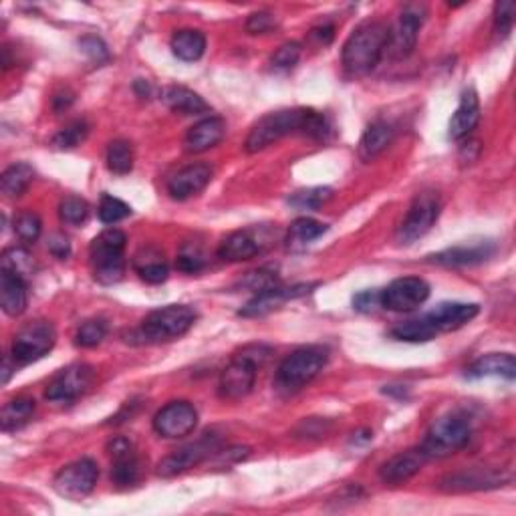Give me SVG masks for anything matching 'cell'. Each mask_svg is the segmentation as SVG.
<instances>
[{"instance_id": "obj_29", "label": "cell", "mask_w": 516, "mask_h": 516, "mask_svg": "<svg viewBox=\"0 0 516 516\" xmlns=\"http://www.w3.org/2000/svg\"><path fill=\"white\" fill-rule=\"evenodd\" d=\"M494 252L493 244H478V247H456L430 257L432 262L442 267H472L484 262Z\"/></svg>"}, {"instance_id": "obj_43", "label": "cell", "mask_w": 516, "mask_h": 516, "mask_svg": "<svg viewBox=\"0 0 516 516\" xmlns=\"http://www.w3.org/2000/svg\"><path fill=\"white\" fill-rule=\"evenodd\" d=\"M42 230V222L39 214L34 212H21L14 218V232L19 234L23 242H37Z\"/></svg>"}, {"instance_id": "obj_34", "label": "cell", "mask_w": 516, "mask_h": 516, "mask_svg": "<svg viewBox=\"0 0 516 516\" xmlns=\"http://www.w3.org/2000/svg\"><path fill=\"white\" fill-rule=\"evenodd\" d=\"M34 414V401L29 398H16L5 404L3 412H0V426L3 432H14L21 430L23 426L31 422Z\"/></svg>"}, {"instance_id": "obj_26", "label": "cell", "mask_w": 516, "mask_h": 516, "mask_svg": "<svg viewBox=\"0 0 516 516\" xmlns=\"http://www.w3.org/2000/svg\"><path fill=\"white\" fill-rule=\"evenodd\" d=\"M26 281L8 270H0V305L8 317H19L26 309Z\"/></svg>"}, {"instance_id": "obj_47", "label": "cell", "mask_w": 516, "mask_h": 516, "mask_svg": "<svg viewBox=\"0 0 516 516\" xmlns=\"http://www.w3.org/2000/svg\"><path fill=\"white\" fill-rule=\"evenodd\" d=\"M202 267H204V258L196 249H183L182 255L176 260V268L188 275L198 273V270H202Z\"/></svg>"}, {"instance_id": "obj_31", "label": "cell", "mask_w": 516, "mask_h": 516, "mask_svg": "<svg viewBox=\"0 0 516 516\" xmlns=\"http://www.w3.org/2000/svg\"><path fill=\"white\" fill-rule=\"evenodd\" d=\"M172 52L183 63H194L206 52V37L194 29L178 31L172 37Z\"/></svg>"}, {"instance_id": "obj_41", "label": "cell", "mask_w": 516, "mask_h": 516, "mask_svg": "<svg viewBox=\"0 0 516 516\" xmlns=\"http://www.w3.org/2000/svg\"><path fill=\"white\" fill-rule=\"evenodd\" d=\"M59 216L65 224L79 226L87 220V216H89V204L79 196H67L59 206Z\"/></svg>"}, {"instance_id": "obj_52", "label": "cell", "mask_w": 516, "mask_h": 516, "mask_svg": "<svg viewBox=\"0 0 516 516\" xmlns=\"http://www.w3.org/2000/svg\"><path fill=\"white\" fill-rule=\"evenodd\" d=\"M311 37L317 39L321 45H331V41L335 37V29L333 24H321L317 29L311 31Z\"/></svg>"}, {"instance_id": "obj_11", "label": "cell", "mask_w": 516, "mask_h": 516, "mask_svg": "<svg viewBox=\"0 0 516 516\" xmlns=\"http://www.w3.org/2000/svg\"><path fill=\"white\" fill-rule=\"evenodd\" d=\"M95 380V370L87 363H73L61 370L55 378L49 381L45 389V398L52 404L69 406L77 401L83 393L89 391Z\"/></svg>"}, {"instance_id": "obj_49", "label": "cell", "mask_w": 516, "mask_h": 516, "mask_svg": "<svg viewBox=\"0 0 516 516\" xmlns=\"http://www.w3.org/2000/svg\"><path fill=\"white\" fill-rule=\"evenodd\" d=\"M79 47H81V51L87 57L98 61V63H101V61H108L109 57L108 47H105V42L98 37H83L81 41H79Z\"/></svg>"}, {"instance_id": "obj_33", "label": "cell", "mask_w": 516, "mask_h": 516, "mask_svg": "<svg viewBox=\"0 0 516 516\" xmlns=\"http://www.w3.org/2000/svg\"><path fill=\"white\" fill-rule=\"evenodd\" d=\"M325 232H327V224L313 220V218H299V220H295L291 224V229H288L286 247L291 250H303Z\"/></svg>"}, {"instance_id": "obj_15", "label": "cell", "mask_w": 516, "mask_h": 516, "mask_svg": "<svg viewBox=\"0 0 516 516\" xmlns=\"http://www.w3.org/2000/svg\"><path fill=\"white\" fill-rule=\"evenodd\" d=\"M427 11L424 5H408L404 6V11L399 14V21L396 24V29H389V45L388 49L391 51V55L396 59H406L408 55H412V51L416 49L417 42V33L422 29V24L426 21Z\"/></svg>"}, {"instance_id": "obj_2", "label": "cell", "mask_w": 516, "mask_h": 516, "mask_svg": "<svg viewBox=\"0 0 516 516\" xmlns=\"http://www.w3.org/2000/svg\"><path fill=\"white\" fill-rule=\"evenodd\" d=\"M389 45V26L380 21L363 23L349 34L341 52V61L349 75L361 77L380 65Z\"/></svg>"}, {"instance_id": "obj_13", "label": "cell", "mask_w": 516, "mask_h": 516, "mask_svg": "<svg viewBox=\"0 0 516 516\" xmlns=\"http://www.w3.org/2000/svg\"><path fill=\"white\" fill-rule=\"evenodd\" d=\"M430 299V285L419 277H401L380 293L381 307L396 313H409Z\"/></svg>"}, {"instance_id": "obj_36", "label": "cell", "mask_w": 516, "mask_h": 516, "mask_svg": "<svg viewBox=\"0 0 516 516\" xmlns=\"http://www.w3.org/2000/svg\"><path fill=\"white\" fill-rule=\"evenodd\" d=\"M34 260L31 257V252L21 247H11L3 252V258H0V270H8L21 278H29L34 275Z\"/></svg>"}, {"instance_id": "obj_27", "label": "cell", "mask_w": 516, "mask_h": 516, "mask_svg": "<svg viewBox=\"0 0 516 516\" xmlns=\"http://www.w3.org/2000/svg\"><path fill=\"white\" fill-rule=\"evenodd\" d=\"M393 136H396V129L388 121H373L365 129V134L360 139V147H357L361 162H373L375 157L386 152L393 142Z\"/></svg>"}, {"instance_id": "obj_28", "label": "cell", "mask_w": 516, "mask_h": 516, "mask_svg": "<svg viewBox=\"0 0 516 516\" xmlns=\"http://www.w3.org/2000/svg\"><path fill=\"white\" fill-rule=\"evenodd\" d=\"M162 101L172 111L182 113V116H202V113L210 111V105L198 93L182 85H172L168 89H164Z\"/></svg>"}, {"instance_id": "obj_54", "label": "cell", "mask_w": 516, "mask_h": 516, "mask_svg": "<svg viewBox=\"0 0 516 516\" xmlns=\"http://www.w3.org/2000/svg\"><path fill=\"white\" fill-rule=\"evenodd\" d=\"M14 361V360H13ZM11 361V357H5V363H3V383H8V380H11V375L13 371L16 370V363L13 365Z\"/></svg>"}, {"instance_id": "obj_14", "label": "cell", "mask_w": 516, "mask_h": 516, "mask_svg": "<svg viewBox=\"0 0 516 516\" xmlns=\"http://www.w3.org/2000/svg\"><path fill=\"white\" fill-rule=\"evenodd\" d=\"M198 426V412L190 401H170L154 417V430L162 438H186Z\"/></svg>"}, {"instance_id": "obj_39", "label": "cell", "mask_w": 516, "mask_h": 516, "mask_svg": "<svg viewBox=\"0 0 516 516\" xmlns=\"http://www.w3.org/2000/svg\"><path fill=\"white\" fill-rule=\"evenodd\" d=\"M331 196H333V190L331 188H307L299 190L288 198V204L296 210H319L323 204H327Z\"/></svg>"}, {"instance_id": "obj_20", "label": "cell", "mask_w": 516, "mask_h": 516, "mask_svg": "<svg viewBox=\"0 0 516 516\" xmlns=\"http://www.w3.org/2000/svg\"><path fill=\"white\" fill-rule=\"evenodd\" d=\"M478 313L480 307L474 303H440L438 307H434L426 314V319L432 323V327L438 333H448V331L468 325Z\"/></svg>"}, {"instance_id": "obj_38", "label": "cell", "mask_w": 516, "mask_h": 516, "mask_svg": "<svg viewBox=\"0 0 516 516\" xmlns=\"http://www.w3.org/2000/svg\"><path fill=\"white\" fill-rule=\"evenodd\" d=\"M87 134H89V126L85 119H75L67 124L63 129H59L55 137H52V145L57 150H73V147L81 145L85 142Z\"/></svg>"}, {"instance_id": "obj_50", "label": "cell", "mask_w": 516, "mask_h": 516, "mask_svg": "<svg viewBox=\"0 0 516 516\" xmlns=\"http://www.w3.org/2000/svg\"><path fill=\"white\" fill-rule=\"evenodd\" d=\"M378 305H381V301H380V293L375 291H363L353 296V307L361 313H371Z\"/></svg>"}, {"instance_id": "obj_9", "label": "cell", "mask_w": 516, "mask_h": 516, "mask_svg": "<svg viewBox=\"0 0 516 516\" xmlns=\"http://www.w3.org/2000/svg\"><path fill=\"white\" fill-rule=\"evenodd\" d=\"M220 436L210 432L200 436L196 442H190L186 446H182L176 452L168 454V456L162 458L160 464H157V474L162 478H174L178 474H183L192 468H196L202 464L204 460L210 456H216V452L220 450Z\"/></svg>"}, {"instance_id": "obj_37", "label": "cell", "mask_w": 516, "mask_h": 516, "mask_svg": "<svg viewBox=\"0 0 516 516\" xmlns=\"http://www.w3.org/2000/svg\"><path fill=\"white\" fill-rule=\"evenodd\" d=\"M108 168L111 174L126 176L134 170V145L126 139H116L108 147Z\"/></svg>"}, {"instance_id": "obj_4", "label": "cell", "mask_w": 516, "mask_h": 516, "mask_svg": "<svg viewBox=\"0 0 516 516\" xmlns=\"http://www.w3.org/2000/svg\"><path fill=\"white\" fill-rule=\"evenodd\" d=\"M327 361V347L307 345L295 349V352L286 355L283 363L278 365L275 375V389L283 393V396H293V393L307 388L309 383L325 370Z\"/></svg>"}, {"instance_id": "obj_51", "label": "cell", "mask_w": 516, "mask_h": 516, "mask_svg": "<svg viewBox=\"0 0 516 516\" xmlns=\"http://www.w3.org/2000/svg\"><path fill=\"white\" fill-rule=\"evenodd\" d=\"M49 250L55 255L57 258H67L69 257V252H71V247H69V240L65 239V236H61V234H55L51 239L49 242Z\"/></svg>"}, {"instance_id": "obj_42", "label": "cell", "mask_w": 516, "mask_h": 516, "mask_svg": "<svg viewBox=\"0 0 516 516\" xmlns=\"http://www.w3.org/2000/svg\"><path fill=\"white\" fill-rule=\"evenodd\" d=\"M98 214H99V220L103 224H116V222L126 220V218L131 214V208H129V204L124 202V200L113 198L109 194H103Z\"/></svg>"}, {"instance_id": "obj_8", "label": "cell", "mask_w": 516, "mask_h": 516, "mask_svg": "<svg viewBox=\"0 0 516 516\" xmlns=\"http://www.w3.org/2000/svg\"><path fill=\"white\" fill-rule=\"evenodd\" d=\"M442 212L440 196L436 192H422L414 198L412 206L404 216V220L398 226L396 240L404 247L417 242L419 239L434 229V224L438 222Z\"/></svg>"}, {"instance_id": "obj_1", "label": "cell", "mask_w": 516, "mask_h": 516, "mask_svg": "<svg viewBox=\"0 0 516 516\" xmlns=\"http://www.w3.org/2000/svg\"><path fill=\"white\" fill-rule=\"evenodd\" d=\"M331 131L327 119L323 113L314 109L295 108V109H283L268 113V116L260 117L255 126H252L250 134L247 137V152L257 154L267 150L268 145L277 144L278 139L293 134H305L314 139H325Z\"/></svg>"}, {"instance_id": "obj_21", "label": "cell", "mask_w": 516, "mask_h": 516, "mask_svg": "<svg viewBox=\"0 0 516 516\" xmlns=\"http://www.w3.org/2000/svg\"><path fill=\"white\" fill-rule=\"evenodd\" d=\"M309 288L311 286H307V285H299V286H291V288L278 285V286L268 288V291L257 293L247 303V307H242L240 317H262V314H267V313L281 307L283 303L296 299V296L307 295Z\"/></svg>"}, {"instance_id": "obj_30", "label": "cell", "mask_w": 516, "mask_h": 516, "mask_svg": "<svg viewBox=\"0 0 516 516\" xmlns=\"http://www.w3.org/2000/svg\"><path fill=\"white\" fill-rule=\"evenodd\" d=\"M134 268L137 270V275L142 277V281L150 285H160L168 281L170 268L168 262L164 260V255L155 249H145L142 252H137L134 258Z\"/></svg>"}, {"instance_id": "obj_5", "label": "cell", "mask_w": 516, "mask_h": 516, "mask_svg": "<svg viewBox=\"0 0 516 516\" xmlns=\"http://www.w3.org/2000/svg\"><path fill=\"white\" fill-rule=\"evenodd\" d=\"M270 357V349L265 345H247L242 352L232 357V361L224 367L218 381V393L224 399L247 398L257 383V373Z\"/></svg>"}, {"instance_id": "obj_19", "label": "cell", "mask_w": 516, "mask_h": 516, "mask_svg": "<svg viewBox=\"0 0 516 516\" xmlns=\"http://www.w3.org/2000/svg\"><path fill=\"white\" fill-rule=\"evenodd\" d=\"M426 462H427V456L419 446L412 450L399 452L380 468V478L386 484H393V486L404 484L408 483V480H412L417 472L424 468Z\"/></svg>"}, {"instance_id": "obj_16", "label": "cell", "mask_w": 516, "mask_h": 516, "mask_svg": "<svg viewBox=\"0 0 516 516\" xmlns=\"http://www.w3.org/2000/svg\"><path fill=\"white\" fill-rule=\"evenodd\" d=\"M111 456V480L119 488H127L136 484L142 474V464L136 454L134 444L127 438H113L108 446Z\"/></svg>"}, {"instance_id": "obj_46", "label": "cell", "mask_w": 516, "mask_h": 516, "mask_svg": "<svg viewBox=\"0 0 516 516\" xmlns=\"http://www.w3.org/2000/svg\"><path fill=\"white\" fill-rule=\"evenodd\" d=\"M301 59V45L299 42H285V45L275 52L273 67L281 69V71H288L293 69Z\"/></svg>"}, {"instance_id": "obj_53", "label": "cell", "mask_w": 516, "mask_h": 516, "mask_svg": "<svg viewBox=\"0 0 516 516\" xmlns=\"http://www.w3.org/2000/svg\"><path fill=\"white\" fill-rule=\"evenodd\" d=\"M73 93H69V91H65V93H57L55 98H52V109L55 111H63V109H67L69 105L73 103Z\"/></svg>"}, {"instance_id": "obj_22", "label": "cell", "mask_w": 516, "mask_h": 516, "mask_svg": "<svg viewBox=\"0 0 516 516\" xmlns=\"http://www.w3.org/2000/svg\"><path fill=\"white\" fill-rule=\"evenodd\" d=\"M262 250V242L257 230H236L226 236L222 240L220 249H218V257L224 262H242L255 258Z\"/></svg>"}, {"instance_id": "obj_6", "label": "cell", "mask_w": 516, "mask_h": 516, "mask_svg": "<svg viewBox=\"0 0 516 516\" xmlns=\"http://www.w3.org/2000/svg\"><path fill=\"white\" fill-rule=\"evenodd\" d=\"M126 234L117 229L103 230L91 242L89 258L95 281L101 285H116L126 275Z\"/></svg>"}, {"instance_id": "obj_32", "label": "cell", "mask_w": 516, "mask_h": 516, "mask_svg": "<svg viewBox=\"0 0 516 516\" xmlns=\"http://www.w3.org/2000/svg\"><path fill=\"white\" fill-rule=\"evenodd\" d=\"M34 180V170L29 164L19 162L13 164L11 168H6L3 176H0V190L8 198H19L23 196Z\"/></svg>"}, {"instance_id": "obj_18", "label": "cell", "mask_w": 516, "mask_h": 516, "mask_svg": "<svg viewBox=\"0 0 516 516\" xmlns=\"http://www.w3.org/2000/svg\"><path fill=\"white\" fill-rule=\"evenodd\" d=\"M214 170L208 164H192L174 174L168 182V194L174 200H188L204 192L210 182H212Z\"/></svg>"}, {"instance_id": "obj_12", "label": "cell", "mask_w": 516, "mask_h": 516, "mask_svg": "<svg viewBox=\"0 0 516 516\" xmlns=\"http://www.w3.org/2000/svg\"><path fill=\"white\" fill-rule=\"evenodd\" d=\"M98 478V464L91 458H81L57 472L55 480H52V488H55L59 496L67 498V501H83V498L93 493Z\"/></svg>"}, {"instance_id": "obj_3", "label": "cell", "mask_w": 516, "mask_h": 516, "mask_svg": "<svg viewBox=\"0 0 516 516\" xmlns=\"http://www.w3.org/2000/svg\"><path fill=\"white\" fill-rule=\"evenodd\" d=\"M196 311L188 305H168V307L155 309L145 314L134 333H131V343H168L183 337L194 327Z\"/></svg>"}, {"instance_id": "obj_48", "label": "cell", "mask_w": 516, "mask_h": 516, "mask_svg": "<svg viewBox=\"0 0 516 516\" xmlns=\"http://www.w3.org/2000/svg\"><path fill=\"white\" fill-rule=\"evenodd\" d=\"M275 24H277L275 16L267 11H262V13H255V14L249 16L247 31L250 34H267L275 29Z\"/></svg>"}, {"instance_id": "obj_10", "label": "cell", "mask_w": 516, "mask_h": 516, "mask_svg": "<svg viewBox=\"0 0 516 516\" xmlns=\"http://www.w3.org/2000/svg\"><path fill=\"white\" fill-rule=\"evenodd\" d=\"M57 331L49 321H31L14 335L13 360L16 365H29L52 352Z\"/></svg>"}, {"instance_id": "obj_17", "label": "cell", "mask_w": 516, "mask_h": 516, "mask_svg": "<svg viewBox=\"0 0 516 516\" xmlns=\"http://www.w3.org/2000/svg\"><path fill=\"white\" fill-rule=\"evenodd\" d=\"M511 476H502L501 472L484 470V468H470L460 470L454 474L444 476L440 480V491L444 493H474V491H488V488L502 486L509 483Z\"/></svg>"}, {"instance_id": "obj_24", "label": "cell", "mask_w": 516, "mask_h": 516, "mask_svg": "<svg viewBox=\"0 0 516 516\" xmlns=\"http://www.w3.org/2000/svg\"><path fill=\"white\" fill-rule=\"evenodd\" d=\"M478 121H480L478 95L474 89H466L462 93L458 108L450 119V137L456 139V142L470 137L472 131L476 129Z\"/></svg>"}, {"instance_id": "obj_35", "label": "cell", "mask_w": 516, "mask_h": 516, "mask_svg": "<svg viewBox=\"0 0 516 516\" xmlns=\"http://www.w3.org/2000/svg\"><path fill=\"white\" fill-rule=\"evenodd\" d=\"M436 335H438V331L432 327V323L426 317L399 323V325L391 329V337L406 341V343H426V341H432Z\"/></svg>"}, {"instance_id": "obj_40", "label": "cell", "mask_w": 516, "mask_h": 516, "mask_svg": "<svg viewBox=\"0 0 516 516\" xmlns=\"http://www.w3.org/2000/svg\"><path fill=\"white\" fill-rule=\"evenodd\" d=\"M108 335V323L101 319H91L85 321L81 327L77 329L75 333V345L83 347V349H91L98 347L101 341Z\"/></svg>"}, {"instance_id": "obj_44", "label": "cell", "mask_w": 516, "mask_h": 516, "mask_svg": "<svg viewBox=\"0 0 516 516\" xmlns=\"http://www.w3.org/2000/svg\"><path fill=\"white\" fill-rule=\"evenodd\" d=\"M240 285L247 286L249 291L257 295L262 291H268V288H273V286H278V277H277V273H273V270L260 268V270H255V273H249L247 277H244V281Z\"/></svg>"}, {"instance_id": "obj_23", "label": "cell", "mask_w": 516, "mask_h": 516, "mask_svg": "<svg viewBox=\"0 0 516 516\" xmlns=\"http://www.w3.org/2000/svg\"><path fill=\"white\" fill-rule=\"evenodd\" d=\"M226 134V126L220 117H204L200 119L196 126H192L183 139L186 152L190 154H202L210 147H214L222 142Z\"/></svg>"}, {"instance_id": "obj_7", "label": "cell", "mask_w": 516, "mask_h": 516, "mask_svg": "<svg viewBox=\"0 0 516 516\" xmlns=\"http://www.w3.org/2000/svg\"><path fill=\"white\" fill-rule=\"evenodd\" d=\"M472 436L470 419L462 414H448L436 419L427 430L419 448L424 450L427 460L448 458L452 454L464 448Z\"/></svg>"}, {"instance_id": "obj_25", "label": "cell", "mask_w": 516, "mask_h": 516, "mask_svg": "<svg viewBox=\"0 0 516 516\" xmlns=\"http://www.w3.org/2000/svg\"><path fill=\"white\" fill-rule=\"evenodd\" d=\"M468 380L504 378L512 381L516 378V361L512 353H488L478 357L466 370Z\"/></svg>"}, {"instance_id": "obj_45", "label": "cell", "mask_w": 516, "mask_h": 516, "mask_svg": "<svg viewBox=\"0 0 516 516\" xmlns=\"http://www.w3.org/2000/svg\"><path fill=\"white\" fill-rule=\"evenodd\" d=\"M514 14H516V5L511 3V0H502V3L494 5V29L498 34L506 37V34L512 31Z\"/></svg>"}]
</instances>
